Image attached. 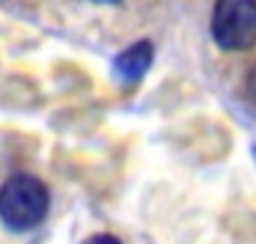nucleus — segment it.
<instances>
[{
  "label": "nucleus",
  "instance_id": "nucleus-1",
  "mask_svg": "<svg viewBox=\"0 0 256 244\" xmlns=\"http://www.w3.org/2000/svg\"><path fill=\"white\" fill-rule=\"evenodd\" d=\"M51 196L48 188L30 173L9 176L0 188V220L12 232H27L39 226L48 214Z\"/></svg>",
  "mask_w": 256,
  "mask_h": 244
},
{
  "label": "nucleus",
  "instance_id": "nucleus-2",
  "mask_svg": "<svg viewBox=\"0 0 256 244\" xmlns=\"http://www.w3.org/2000/svg\"><path fill=\"white\" fill-rule=\"evenodd\" d=\"M212 36L224 51H250L256 45V0H218Z\"/></svg>",
  "mask_w": 256,
  "mask_h": 244
},
{
  "label": "nucleus",
  "instance_id": "nucleus-3",
  "mask_svg": "<svg viewBox=\"0 0 256 244\" xmlns=\"http://www.w3.org/2000/svg\"><path fill=\"white\" fill-rule=\"evenodd\" d=\"M152 57H155V48H152L149 39H140V42L128 45L126 51H120L116 60H114V78H116L120 84H126V86L137 84V80L149 72Z\"/></svg>",
  "mask_w": 256,
  "mask_h": 244
},
{
  "label": "nucleus",
  "instance_id": "nucleus-4",
  "mask_svg": "<svg viewBox=\"0 0 256 244\" xmlns=\"http://www.w3.org/2000/svg\"><path fill=\"white\" fill-rule=\"evenodd\" d=\"M244 96H248V102L256 108V66L250 68V74L244 78Z\"/></svg>",
  "mask_w": 256,
  "mask_h": 244
},
{
  "label": "nucleus",
  "instance_id": "nucleus-5",
  "mask_svg": "<svg viewBox=\"0 0 256 244\" xmlns=\"http://www.w3.org/2000/svg\"><path fill=\"white\" fill-rule=\"evenodd\" d=\"M84 244H120V238H114V236H92Z\"/></svg>",
  "mask_w": 256,
  "mask_h": 244
},
{
  "label": "nucleus",
  "instance_id": "nucleus-6",
  "mask_svg": "<svg viewBox=\"0 0 256 244\" xmlns=\"http://www.w3.org/2000/svg\"><path fill=\"white\" fill-rule=\"evenodd\" d=\"M92 3H122V0H92Z\"/></svg>",
  "mask_w": 256,
  "mask_h": 244
}]
</instances>
